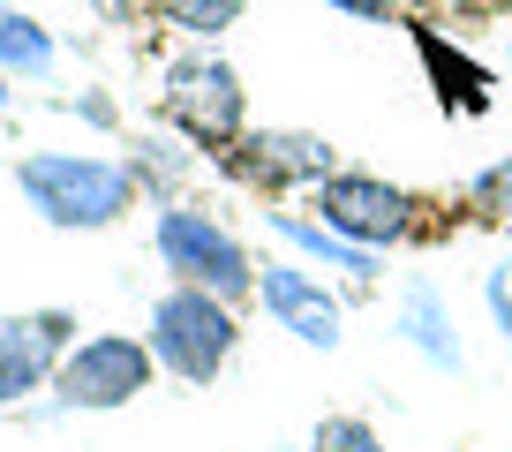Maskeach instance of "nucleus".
I'll return each mask as SVG.
<instances>
[{
	"label": "nucleus",
	"instance_id": "1",
	"mask_svg": "<svg viewBox=\"0 0 512 452\" xmlns=\"http://www.w3.org/2000/svg\"><path fill=\"white\" fill-rule=\"evenodd\" d=\"M16 189H23V204L46 226H61V234H106V226H121L128 211H136L144 181H136L128 159H113V151H23Z\"/></svg>",
	"mask_w": 512,
	"mask_h": 452
},
{
	"label": "nucleus",
	"instance_id": "2",
	"mask_svg": "<svg viewBox=\"0 0 512 452\" xmlns=\"http://www.w3.org/2000/svg\"><path fill=\"white\" fill-rule=\"evenodd\" d=\"M151 249H159V264L174 272V287H204V294H219V302H234V309L256 302L249 242H241L219 211H204L196 196L159 204V219H151Z\"/></svg>",
	"mask_w": 512,
	"mask_h": 452
},
{
	"label": "nucleus",
	"instance_id": "3",
	"mask_svg": "<svg viewBox=\"0 0 512 452\" xmlns=\"http://www.w3.org/2000/svg\"><path fill=\"white\" fill-rule=\"evenodd\" d=\"M144 339H151V355H159L166 377H181V385H219L226 362H234L241 347V309L219 302V294L204 287H166L159 302H151L144 317Z\"/></svg>",
	"mask_w": 512,
	"mask_h": 452
},
{
	"label": "nucleus",
	"instance_id": "4",
	"mask_svg": "<svg viewBox=\"0 0 512 452\" xmlns=\"http://www.w3.org/2000/svg\"><path fill=\"white\" fill-rule=\"evenodd\" d=\"M159 106H166V121H174L181 144L211 151V159H226V151L249 136V91H241L234 61H219L211 46H189V53L166 61Z\"/></svg>",
	"mask_w": 512,
	"mask_h": 452
},
{
	"label": "nucleus",
	"instance_id": "5",
	"mask_svg": "<svg viewBox=\"0 0 512 452\" xmlns=\"http://www.w3.org/2000/svg\"><path fill=\"white\" fill-rule=\"evenodd\" d=\"M151 377H159L151 339H136V332H83L76 347H68L61 377H53V407H61V415H113V407L144 400Z\"/></svg>",
	"mask_w": 512,
	"mask_h": 452
},
{
	"label": "nucleus",
	"instance_id": "6",
	"mask_svg": "<svg viewBox=\"0 0 512 452\" xmlns=\"http://www.w3.org/2000/svg\"><path fill=\"white\" fill-rule=\"evenodd\" d=\"M309 211L332 226L339 242L369 249V257H384V249H400V242L422 234L415 196H407L400 181H384V174H362V166H339L332 181H317V189H309Z\"/></svg>",
	"mask_w": 512,
	"mask_h": 452
},
{
	"label": "nucleus",
	"instance_id": "7",
	"mask_svg": "<svg viewBox=\"0 0 512 452\" xmlns=\"http://www.w3.org/2000/svg\"><path fill=\"white\" fill-rule=\"evenodd\" d=\"M256 309H264L279 332H294L302 347H317V355H332L339 339H347V302H339V287L324 272H309L302 257H264L256 264Z\"/></svg>",
	"mask_w": 512,
	"mask_h": 452
},
{
	"label": "nucleus",
	"instance_id": "8",
	"mask_svg": "<svg viewBox=\"0 0 512 452\" xmlns=\"http://www.w3.org/2000/svg\"><path fill=\"white\" fill-rule=\"evenodd\" d=\"M226 174L241 189H264V196H294V189H317V181L339 174V151L309 129H249L234 151H226Z\"/></svg>",
	"mask_w": 512,
	"mask_h": 452
},
{
	"label": "nucleus",
	"instance_id": "9",
	"mask_svg": "<svg viewBox=\"0 0 512 452\" xmlns=\"http://www.w3.org/2000/svg\"><path fill=\"white\" fill-rule=\"evenodd\" d=\"M68 347H76V317L68 309H31V317L0 324V407H23L53 392Z\"/></svg>",
	"mask_w": 512,
	"mask_h": 452
},
{
	"label": "nucleus",
	"instance_id": "10",
	"mask_svg": "<svg viewBox=\"0 0 512 452\" xmlns=\"http://www.w3.org/2000/svg\"><path fill=\"white\" fill-rule=\"evenodd\" d=\"M415 53H422V76H430V91L445 98L452 113H490V68H482L475 53L460 46V38H445L437 23H415Z\"/></svg>",
	"mask_w": 512,
	"mask_h": 452
},
{
	"label": "nucleus",
	"instance_id": "11",
	"mask_svg": "<svg viewBox=\"0 0 512 452\" xmlns=\"http://www.w3.org/2000/svg\"><path fill=\"white\" fill-rule=\"evenodd\" d=\"M400 339L430 362V370H460V362H467L460 324H452V302H445L437 279H407V287H400Z\"/></svg>",
	"mask_w": 512,
	"mask_h": 452
},
{
	"label": "nucleus",
	"instance_id": "12",
	"mask_svg": "<svg viewBox=\"0 0 512 452\" xmlns=\"http://www.w3.org/2000/svg\"><path fill=\"white\" fill-rule=\"evenodd\" d=\"M272 234L287 242V257L309 264V272H339V279H354V287H369V279H377V257H369V249H354V242H339L317 211H272Z\"/></svg>",
	"mask_w": 512,
	"mask_h": 452
},
{
	"label": "nucleus",
	"instance_id": "13",
	"mask_svg": "<svg viewBox=\"0 0 512 452\" xmlns=\"http://www.w3.org/2000/svg\"><path fill=\"white\" fill-rule=\"evenodd\" d=\"M53 61H61L53 31L31 16V8L0 0V76H53Z\"/></svg>",
	"mask_w": 512,
	"mask_h": 452
},
{
	"label": "nucleus",
	"instance_id": "14",
	"mask_svg": "<svg viewBox=\"0 0 512 452\" xmlns=\"http://www.w3.org/2000/svg\"><path fill=\"white\" fill-rule=\"evenodd\" d=\"M128 166H136L144 196H159V204H181V181L196 174V144H181V136H144Z\"/></svg>",
	"mask_w": 512,
	"mask_h": 452
},
{
	"label": "nucleus",
	"instance_id": "15",
	"mask_svg": "<svg viewBox=\"0 0 512 452\" xmlns=\"http://www.w3.org/2000/svg\"><path fill=\"white\" fill-rule=\"evenodd\" d=\"M241 8H249V0H151V16L174 23V31H189L196 46H211L219 31H234Z\"/></svg>",
	"mask_w": 512,
	"mask_h": 452
},
{
	"label": "nucleus",
	"instance_id": "16",
	"mask_svg": "<svg viewBox=\"0 0 512 452\" xmlns=\"http://www.w3.org/2000/svg\"><path fill=\"white\" fill-rule=\"evenodd\" d=\"M467 204H475L482 219H505V226H512V151H497L490 166H475V181H467Z\"/></svg>",
	"mask_w": 512,
	"mask_h": 452
},
{
	"label": "nucleus",
	"instance_id": "17",
	"mask_svg": "<svg viewBox=\"0 0 512 452\" xmlns=\"http://www.w3.org/2000/svg\"><path fill=\"white\" fill-rule=\"evenodd\" d=\"M309 452H384V437H377V422H362V415H324L317 430H309Z\"/></svg>",
	"mask_w": 512,
	"mask_h": 452
},
{
	"label": "nucleus",
	"instance_id": "18",
	"mask_svg": "<svg viewBox=\"0 0 512 452\" xmlns=\"http://www.w3.org/2000/svg\"><path fill=\"white\" fill-rule=\"evenodd\" d=\"M482 302H490L497 332H505V362H512V272H505V264H497V272L482 279Z\"/></svg>",
	"mask_w": 512,
	"mask_h": 452
},
{
	"label": "nucleus",
	"instance_id": "19",
	"mask_svg": "<svg viewBox=\"0 0 512 452\" xmlns=\"http://www.w3.org/2000/svg\"><path fill=\"white\" fill-rule=\"evenodd\" d=\"M68 113H76V121H91V129H121V106H113L106 91H83V98H68Z\"/></svg>",
	"mask_w": 512,
	"mask_h": 452
},
{
	"label": "nucleus",
	"instance_id": "20",
	"mask_svg": "<svg viewBox=\"0 0 512 452\" xmlns=\"http://www.w3.org/2000/svg\"><path fill=\"white\" fill-rule=\"evenodd\" d=\"M324 8H339V16H362V23H392V16H400V0H324Z\"/></svg>",
	"mask_w": 512,
	"mask_h": 452
},
{
	"label": "nucleus",
	"instance_id": "21",
	"mask_svg": "<svg viewBox=\"0 0 512 452\" xmlns=\"http://www.w3.org/2000/svg\"><path fill=\"white\" fill-rule=\"evenodd\" d=\"M91 8H98V16H113V23H136L151 0H91Z\"/></svg>",
	"mask_w": 512,
	"mask_h": 452
},
{
	"label": "nucleus",
	"instance_id": "22",
	"mask_svg": "<svg viewBox=\"0 0 512 452\" xmlns=\"http://www.w3.org/2000/svg\"><path fill=\"white\" fill-rule=\"evenodd\" d=\"M8 83H16V76H0V113H8V98H16V91H8Z\"/></svg>",
	"mask_w": 512,
	"mask_h": 452
},
{
	"label": "nucleus",
	"instance_id": "23",
	"mask_svg": "<svg viewBox=\"0 0 512 452\" xmlns=\"http://www.w3.org/2000/svg\"><path fill=\"white\" fill-rule=\"evenodd\" d=\"M505 76H512V31H505Z\"/></svg>",
	"mask_w": 512,
	"mask_h": 452
},
{
	"label": "nucleus",
	"instance_id": "24",
	"mask_svg": "<svg viewBox=\"0 0 512 452\" xmlns=\"http://www.w3.org/2000/svg\"><path fill=\"white\" fill-rule=\"evenodd\" d=\"M497 8H505V16H512V0H497Z\"/></svg>",
	"mask_w": 512,
	"mask_h": 452
}]
</instances>
